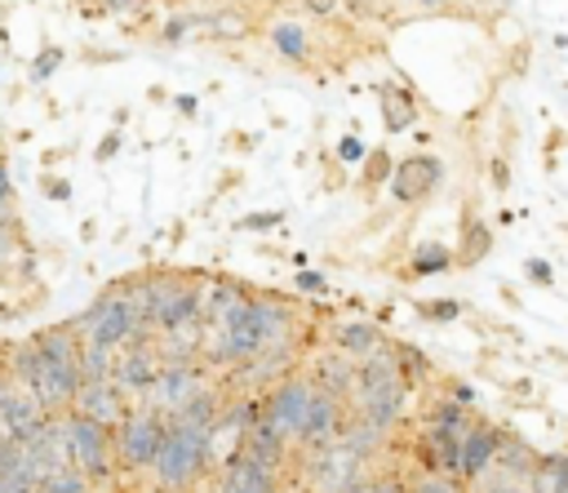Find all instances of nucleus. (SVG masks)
<instances>
[{
    "mask_svg": "<svg viewBox=\"0 0 568 493\" xmlns=\"http://www.w3.org/2000/svg\"><path fill=\"white\" fill-rule=\"evenodd\" d=\"M213 466H217L213 435L169 422L164 440H160V453L151 457V466L124 493H133V489H142V493H200L209 484Z\"/></svg>",
    "mask_w": 568,
    "mask_h": 493,
    "instance_id": "1",
    "label": "nucleus"
},
{
    "mask_svg": "<svg viewBox=\"0 0 568 493\" xmlns=\"http://www.w3.org/2000/svg\"><path fill=\"white\" fill-rule=\"evenodd\" d=\"M129 284H133V302L146 333H164L200 320V275L155 271V275H129Z\"/></svg>",
    "mask_w": 568,
    "mask_h": 493,
    "instance_id": "2",
    "label": "nucleus"
},
{
    "mask_svg": "<svg viewBox=\"0 0 568 493\" xmlns=\"http://www.w3.org/2000/svg\"><path fill=\"white\" fill-rule=\"evenodd\" d=\"M71 324H75L80 342L102 346V351H120V346H129L138 338H151L146 324H142V315H138V302H133V284L129 280L106 284L80 315H71Z\"/></svg>",
    "mask_w": 568,
    "mask_h": 493,
    "instance_id": "3",
    "label": "nucleus"
},
{
    "mask_svg": "<svg viewBox=\"0 0 568 493\" xmlns=\"http://www.w3.org/2000/svg\"><path fill=\"white\" fill-rule=\"evenodd\" d=\"M0 355H4V364L22 378V386L36 395V404H40L49 417H62V413L71 409L75 386H80V373H71V369L44 360V355L31 346V338H18V342L0 346Z\"/></svg>",
    "mask_w": 568,
    "mask_h": 493,
    "instance_id": "4",
    "label": "nucleus"
},
{
    "mask_svg": "<svg viewBox=\"0 0 568 493\" xmlns=\"http://www.w3.org/2000/svg\"><path fill=\"white\" fill-rule=\"evenodd\" d=\"M164 417L160 413H151V409H142V404H133L129 413H124V422L111 431V453H115V475H120V489H129L146 466H151V457L160 453V440H164Z\"/></svg>",
    "mask_w": 568,
    "mask_h": 493,
    "instance_id": "5",
    "label": "nucleus"
},
{
    "mask_svg": "<svg viewBox=\"0 0 568 493\" xmlns=\"http://www.w3.org/2000/svg\"><path fill=\"white\" fill-rule=\"evenodd\" d=\"M62 444H67V462L89 475L93 484H111L120 489V475H115V453H111V431L80 417V413H62Z\"/></svg>",
    "mask_w": 568,
    "mask_h": 493,
    "instance_id": "6",
    "label": "nucleus"
},
{
    "mask_svg": "<svg viewBox=\"0 0 568 493\" xmlns=\"http://www.w3.org/2000/svg\"><path fill=\"white\" fill-rule=\"evenodd\" d=\"M311 395H315V382H311V378H297V373H293V378H280V382L257 400V422H266L280 440L297 444Z\"/></svg>",
    "mask_w": 568,
    "mask_h": 493,
    "instance_id": "7",
    "label": "nucleus"
},
{
    "mask_svg": "<svg viewBox=\"0 0 568 493\" xmlns=\"http://www.w3.org/2000/svg\"><path fill=\"white\" fill-rule=\"evenodd\" d=\"M213 382H209V369L204 364H160V373H155V382L142 391V409H151V413H160L164 422L173 417V413H182L200 391H209Z\"/></svg>",
    "mask_w": 568,
    "mask_h": 493,
    "instance_id": "8",
    "label": "nucleus"
},
{
    "mask_svg": "<svg viewBox=\"0 0 568 493\" xmlns=\"http://www.w3.org/2000/svg\"><path fill=\"white\" fill-rule=\"evenodd\" d=\"M44 422H49V413L36 404V395L22 386V378L0 355V440H27Z\"/></svg>",
    "mask_w": 568,
    "mask_h": 493,
    "instance_id": "9",
    "label": "nucleus"
},
{
    "mask_svg": "<svg viewBox=\"0 0 568 493\" xmlns=\"http://www.w3.org/2000/svg\"><path fill=\"white\" fill-rule=\"evenodd\" d=\"M155 373H160V355H155L151 338H138V342L120 346L115 360H111V386H120L129 404L142 400V391L155 382Z\"/></svg>",
    "mask_w": 568,
    "mask_h": 493,
    "instance_id": "10",
    "label": "nucleus"
},
{
    "mask_svg": "<svg viewBox=\"0 0 568 493\" xmlns=\"http://www.w3.org/2000/svg\"><path fill=\"white\" fill-rule=\"evenodd\" d=\"M129 409H133V404L124 400V391L111 386V378H98V382H80V386H75V400H71L67 413H80V417H89V422L115 431Z\"/></svg>",
    "mask_w": 568,
    "mask_h": 493,
    "instance_id": "11",
    "label": "nucleus"
},
{
    "mask_svg": "<svg viewBox=\"0 0 568 493\" xmlns=\"http://www.w3.org/2000/svg\"><path fill=\"white\" fill-rule=\"evenodd\" d=\"M342 426H346V404H342L337 395H328V391L315 386V395H311V404H306V422H302L297 444L311 449V453H315V449H328V444H337Z\"/></svg>",
    "mask_w": 568,
    "mask_h": 493,
    "instance_id": "12",
    "label": "nucleus"
},
{
    "mask_svg": "<svg viewBox=\"0 0 568 493\" xmlns=\"http://www.w3.org/2000/svg\"><path fill=\"white\" fill-rule=\"evenodd\" d=\"M209 480H213V493H280V475L257 466V462H248V457H240V453L217 457Z\"/></svg>",
    "mask_w": 568,
    "mask_h": 493,
    "instance_id": "13",
    "label": "nucleus"
},
{
    "mask_svg": "<svg viewBox=\"0 0 568 493\" xmlns=\"http://www.w3.org/2000/svg\"><path fill=\"white\" fill-rule=\"evenodd\" d=\"M439 173H444V164L435 160V155H404L395 169H390V195L399 200V204H422L435 187H439Z\"/></svg>",
    "mask_w": 568,
    "mask_h": 493,
    "instance_id": "14",
    "label": "nucleus"
},
{
    "mask_svg": "<svg viewBox=\"0 0 568 493\" xmlns=\"http://www.w3.org/2000/svg\"><path fill=\"white\" fill-rule=\"evenodd\" d=\"M497 426H488V422H470L466 426V435H462V444H457V466H453V480H462V484H475L488 466H493V453H497Z\"/></svg>",
    "mask_w": 568,
    "mask_h": 493,
    "instance_id": "15",
    "label": "nucleus"
},
{
    "mask_svg": "<svg viewBox=\"0 0 568 493\" xmlns=\"http://www.w3.org/2000/svg\"><path fill=\"white\" fill-rule=\"evenodd\" d=\"M333 342H337V351L346 355V360H364V355H373L377 346H382V329L377 324H368V320H342V324H333Z\"/></svg>",
    "mask_w": 568,
    "mask_h": 493,
    "instance_id": "16",
    "label": "nucleus"
},
{
    "mask_svg": "<svg viewBox=\"0 0 568 493\" xmlns=\"http://www.w3.org/2000/svg\"><path fill=\"white\" fill-rule=\"evenodd\" d=\"M537 449L532 444H524L519 435H497V453H493V471H501V475H515V480H528L532 475V466H537Z\"/></svg>",
    "mask_w": 568,
    "mask_h": 493,
    "instance_id": "17",
    "label": "nucleus"
},
{
    "mask_svg": "<svg viewBox=\"0 0 568 493\" xmlns=\"http://www.w3.org/2000/svg\"><path fill=\"white\" fill-rule=\"evenodd\" d=\"M320 391H328V395H337V400H346L351 395V386H355V360H346L342 351H328V355H320V364H315V378H311Z\"/></svg>",
    "mask_w": 568,
    "mask_h": 493,
    "instance_id": "18",
    "label": "nucleus"
},
{
    "mask_svg": "<svg viewBox=\"0 0 568 493\" xmlns=\"http://www.w3.org/2000/svg\"><path fill=\"white\" fill-rule=\"evenodd\" d=\"M488 249H493V227L479 218H466L462 222V249L453 253V266H475L488 258Z\"/></svg>",
    "mask_w": 568,
    "mask_h": 493,
    "instance_id": "19",
    "label": "nucleus"
},
{
    "mask_svg": "<svg viewBox=\"0 0 568 493\" xmlns=\"http://www.w3.org/2000/svg\"><path fill=\"white\" fill-rule=\"evenodd\" d=\"M377 93H382V124H386L390 133H404V129L417 120L413 93H404V89H395V84H382Z\"/></svg>",
    "mask_w": 568,
    "mask_h": 493,
    "instance_id": "20",
    "label": "nucleus"
},
{
    "mask_svg": "<svg viewBox=\"0 0 568 493\" xmlns=\"http://www.w3.org/2000/svg\"><path fill=\"white\" fill-rule=\"evenodd\" d=\"M271 44H275V53L280 58H288V62H311V40H306V27L302 22H275L271 31Z\"/></svg>",
    "mask_w": 568,
    "mask_h": 493,
    "instance_id": "21",
    "label": "nucleus"
},
{
    "mask_svg": "<svg viewBox=\"0 0 568 493\" xmlns=\"http://www.w3.org/2000/svg\"><path fill=\"white\" fill-rule=\"evenodd\" d=\"M528 493H568V457H559V453L537 457V466L528 475Z\"/></svg>",
    "mask_w": 568,
    "mask_h": 493,
    "instance_id": "22",
    "label": "nucleus"
},
{
    "mask_svg": "<svg viewBox=\"0 0 568 493\" xmlns=\"http://www.w3.org/2000/svg\"><path fill=\"white\" fill-rule=\"evenodd\" d=\"M36 493H120V489H111V484H93V480L80 475L75 466H58L53 475H44V480L36 484Z\"/></svg>",
    "mask_w": 568,
    "mask_h": 493,
    "instance_id": "23",
    "label": "nucleus"
},
{
    "mask_svg": "<svg viewBox=\"0 0 568 493\" xmlns=\"http://www.w3.org/2000/svg\"><path fill=\"white\" fill-rule=\"evenodd\" d=\"M453 266V253H448V244H439V240H422V244H413V258H408V275H439V271H448Z\"/></svg>",
    "mask_w": 568,
    "mask_h": 493,
    "instance_id": "24",
    "label": "nucleus"
},
{
    "mask_svg": "<svg viewBox=\"0 0 568 493\" xmlns=\"http://www.w3.org/2000/svg\"><path fill=\"white\" fill-rule=\"evenodd\" d=\"M359 164H364V169H359V187H364V191L382 187V182L390 178V169H395V164H390V151H386V147H373V151H368V155H364Z\"/></svg>",
    "mask_w": 568,
    "mask_h": 493,
    "instance_id": "25",
    "label": "nucleus"
},
{
    "mask_svg": "<svg viewBox=\"0 0 568 493\" xmlns=\"http://www.w3.org/2000/svg\"><path fill=\"white\" fill-rule=\"evenodd\" d=\"M200 27H213V36H222V40L248 36V18H244V13H235V9H217V13L200 18Z\"/></svg>",
    "mask_w": 568,
    "mask_h": 493,
    "instance_id": "26",
    "label": "nucleus"
},
{
    "mask_svg": "<svg viewBox=\"0 0 568 493\" xmlns=\"http://www.w3.org/2000/svg\"><path fill=\"white\" fill-rule=\"evenodd\" d=\"M408 493H466V484L444 475V471H422L408 480Z\"/></svg>",
    "mask_w": 568,
    "mask_h": 493,
    "instance_id": "27",
    "label": "nucleus"
},
{
    "mask_svg": "<svg viewBox=\"0 0 568 493\" xmlns=\"http://www.w3.org/2000/svg\"><path fill=\"white\" fill-rule=\"evenodd\" d=\"M475 493H528V480H515V475H493V466L475 480Z\"/></svg>",
    "mask_w": 568,
    "mask_h": 493,
    "instance_id": "28",
    "label": "nucleus"
},
{
    "mask_svg": "<svg viewBox=\"0 0 568 493\" xmlns=\"http://www.w3.org/2000/svg\"><path fill=\"white\" fill-rule=\"evenodd\" d=\"M417 315L430 320V324H448V320L462 315V302H453V298H430V302H417Z\"/></svg>",
    "mask_w": 568,
    "mask_h": 493,
    "instance_id": "29",
    "label": "nucleus"
},
{
    "mask_svg": "<svg viewBox=\"0 0 568 493\" xmlns=\"http://www.w3.org/2000/svg\"><path fill=\"white\" fill-rule=\"evenodd\" d=\"M62 58H67V53H62L58 44H44V49L31 58V80H36V84H40V80H49V76L62 67Z\"/></svg>",
    "mask_w": 568,
    "mask_h": 493,
    "instance_id": "30",
    "label": "nucleus"
},
{
    "mask_svg": "<svg viewBox=\"0 0 568 493\" xmlns=\"http://www.w3.org/2000/svg\"><path fill=\"white\" fill-rule=\"evenodd\" d=\"M346 493H408V480H399V475H364Z\"/></svg>",
    "mask_w": 568,
    "mask_h": 493,
    "instance_id": "31",
    "label": "nucleus"
},
{
    "mask_svg": "<svg viewBox=\"0 0 568 493\" xmlns=\"http://www.w3.org/2000/svg\"><path fill=\"white\" fill-rule=\"evenodd\" d=\"M284 222V209H262V213H244L235 218V231H271Z\"/></svg>",
    "mask_w": 568,
    "mask_h": 493,
    "instance_id": "32",
    "label": "nucleus"
},
{
    "mask_svg": "<svg viewBox=\"0 0 568 493\" xmlns=\"http://www.w3.org/2000/svg\"><path fill=\"white\" fill-rule=\"evenodd\" d=\"M333 155H337L342 164H359V160L368 155V147L359 142V133H346V138H337V147H333Z\"/></svg>",
    "mask_w": 568,
    "mask_h": 493,
    "instance_id": "33",
    "label": "nucleus"
},
{
    "mask_svg": "<svg viewBox=\"0 0 568 493\" xmlns=\"http://www.w3.org/2000/svg\"><path fill=\"white\" fill-rule=\"evenodd\" d=\"M524 275H528L537 289H550V284H555V266H550L546 258H528V262H524Z\"/></svg>",
    "mask_w": 568,
    "mask_h": 493,
    "instance_id": "34",
    "label": "nucleus"
},
{
    "mask_svg": "<svg viewBox=\"0 0 568 493\" xmlns=\"http://www.w3.org/2000/svg\"><path fill=\"white\" fill-rule=\"evenodd\" d=\"M0 222H13V182H9L4 155H0Z\"/></svg>",
    "mask_w": 568,
    "mask_h": 493,
    "instance_id": "35",
    "label": "nucleus"
},
{
    "mask_svg": "<svg viewBox=\"0 0 568 493\" xmlns=\"http://www.w3.org/2000/svg\"><path fill=\"white\" fill-rule=\"evenodd\" d=\"M191 27H195V18H169L164 31H160V40H164V44H178V40H186Z\"/></svg>",
    "mask_w": 568,
    "mask_h": 493,
    "instance_id": "36",
    "label": "nucleus"
},
{
    "mask_svg": "<svg viewBox=\"0 0 568 493\" xmlns=\"http://www.w3.org/2000/svg\"><path fill=\"white\" fill-rule=\"evenodd\" d=\"M488 182H493V191H506V187H510V164H506L501 155L488 160Z\"/></svg>",
    "mask_w": 568,
    "mask_h": 493,
    "instance_id": "37",
    "label": "nucleus"
},
{
    "mask_svg": "<svg viewBox=\"0 0 568 493\" xmlns=\"http://www.w3.org/2000/svg\"><path fill=\"white\" fill-rule=\"evenodd\" d=\"M40 191H44L49 200H71V182H67V178H53V173L40 178Z\"/></svg>",
    "mask_w": 568,
    "mask_h": 493,
    "instance_id": "38",
    "label": "nucleus"
},
{
    "mask_svg": "<svg viewBox=\"0 0 568 493\" xmlns=\"http://www.w3.org/2000/svg\"><path fill=\"white\" fill-rule=\"evenodd\" d=\"M302 293H328V280H324V271H297V280H293Z\"/></svg>",
    "mask_w": 568,
    "mask_h": 493,
    "instance_id": "39",
    "label": "nucleus"
},
{
    "mask_svg": "<svg viewBox=\"0 0 568 493\" xmlns=\"http://www.w3.org/2000/svg\"><path fill=\"white\" fill-rule=\"evenodd\" d=\"M120 142H124V133H120V129H111V133H106V138L98 142V151H93V160H98V164H106V160H111V155L120 151Z\"/></svg>",
    "mask_w": 568,
    "mask_h": 493,
    "instance_id": "40",
    "label": "nucleus"
},
{
    "mask_svg": "<svg viewBox=\"0 0 568 493\" xmlns=\"http://www.w3.org/2000/svg\"><path fill=\"white\" fill-rule=\"evenodd\" d=\"M337 4H346L355 18H373L377 13V0H337Z\"/></svg>",
    "mask_w": 568,
    "mask_h": 493,
    "instance_id": "41",
    "label": "nucleus"
},
{
    "mask_svg": "<svg viewBox=\"0 0 568 493\" xmlns=\"http://www.w3.org/2000/svg\"><path fill=\"white\" fill-rule=\"evenodd\" d=\"M302 4H306L311 13H320V18H328V13H337V9H342L337 0H302Z\"/></svg>",
    "mask_w": 568,
    "mask_h": 493,
    "instance_id": "42",
    "label": "nucleus"
},
{
    "mask_svg": "<svg viewBox=\"0 0 568 493\" xmlns=\"http://www.w3.org/2000/svg\"><path fill=\"white\" fill-rule=\"evenodd\" d=\"M120 53H111V49H84V62H115Z\"/></svg>",
    "mask_w": 568,
    "mask_h": 493,
    "instance_id": "43",
    "label": "nucleus"
},
{
    "mask_svg": "<svg viewBox=\"0 0 568 493\" xmlns=\"http://www.w3.org/2000/svg\"><path fill=\"white\" fill-rule=\"evenodd\" d=\"M173 102H178V111H182V115H195V111H200V107H195V98H191V93H178V98H173Z\"/></svg>",
    "mask_w": 568,
    "mask_h": 493,
    "instance_id": "44",
    "label": "nucleus"
},
{
    "mask_svg": "<svg viewBox=\"0 0 568 493\" xmlns=\"http://www.w3.org/2000/svg\"><path fill=\"white\" fill-rule=\"evenodd\" d=\"M231 147H235V151H253V138H248V133H231Z\"/></svg>",
    "mask_w": 568,
    "mask_h": 493,
    "instance_id": "45",
    "label": "nucleus"
},
{
    "mask_svg": "<svg viewBox=\"0 0 568 493\" xmlns=\"http://www.w3.org/2000/svg\"><path fill=\"white\" fill-rule=\"evenodd\" d=\"M422 4H430V9H439V4H444V0H422Z\"/></svg>",
    "mask_w": 568,
    "mask_h": 493,
    "instance_id": "46",
    "label": "nucleus"
},
{
    "mask_svg": "<svg viewBox=\"0 0 568 493\" xmlns=\"http://www.w3.org/2000/svg\"><path fill=\"white\" fill-rule=\"evenodd\" d=\"M497 4H510V0H497Z\"/></svg>",
    "mask_w": 568,
    "mask_h": 493,
    "instance_id": "47",
    "label": "nucleus"
}]
</instances>
